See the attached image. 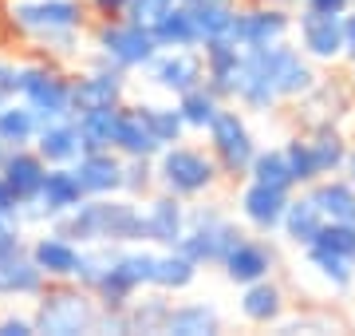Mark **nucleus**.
<instances>
[{"label":"nucleus","mask_w":355,"mask_h":336,"mask_svg":"<svg viewBox=\"0 0 355 336\" xmlns=\"http://www.w3.org/2000/svg\"><path fill=\"white\" fill-rule=\"evenodd\" d=\"M312 87H316L312 60L280 40L268 48H245L233 99L249 111H272L280 99H304Z\"/></svg>","instance_id":"obj_1"},{"label":"nucleus","mask_w":355,"mask_h":336,"mask_svg":"<svg viewBox=\"0 0 355 336\" xmlns=\"http://www.w3.org/2000/svg\"><path fill=\"white\" fill-rule=\"evenodd\" d=\"M4 20L16 36L48 52V60L51 56L64 60V56H76L79 32L87 24V4L83 0H8Z\"/></svg>","instance_id":"obj_2"},{"label":"nucleus","mask_w":355,"mask_h":336,"mask_svg":"<svg viewBox=\"0 0 355 336\" xmlns=\"http://www.w3.org/2000/svg\"><path fill=\"white\" fill-rule=\"evenodd\" d=\"M51 226L67 233L76 246H135V242H142V210L127 194L83 198Z\"/></svg>","instance_id":"obj_3"},{"label":"nucleus","mask_w":355,"mask_h":336,"mask_svg":"<svg viewBox=\"0 0 355 336\" xmlns=\"http://www.w3.org/2000/svg\"><path fill=\"white\" fill-rule=\"evenodd\" d=\"M36 333L48 336H79L99 333V297L83 289L79 281H55L44 285L36 297Z\"/></svg>","instance_id":"obj_4"},{"label":"nucleus","mask_w":355,"mask_h":336,"mask_svg":"<svg viewBox=\"0 0 355 336\" xmlns=\"http://www.w3.org/2000/svg\"><path fill=\"white\" fill-rule=\"evenodd\" d=\"M154 158H158V162H154V182L174 198H202V194H209L217 186V178H221L214 155H205L198 146L174 142V146H162Z\"/></svg>","instance_id":"obj_5"},{"label":"nucleus","mask_w":355,"mask_h":336,"mask_svg":"<svg viewBox=\"0 0 355 336\" xmlns=\"http://www.w3.org/2000/svg\"><path fill=\"white\" fill-rule=\"evenodd\" d=\"M16 99H24L40 123L71 119V76L55 60H28V64H20Z\"/></svg>","instance_id":"obj_6"},{"label":"nucleus","mask_w":355,"mask_h":336,"mask_svg":"<svg viewBox=\"0 0 355 336\" xmlns=\"http://www.w3.org/2000/svg\"><path fill=\"white\" fill-rule=\"evenodd\" d=\"M154 261H158V253L142 249V242L114 249L111 269L103 273V281L91 289V293L99 297V309H127L130 297H139L142 289H150L154 285Z\"/></svg>","instance_id":"obj_7"},{"label":"nucleus","mask_w":355,"mask_h":336,"mask_svg":"<svg viewBox=\"0 0 355 336\" xmlns=\"http://www.w3.org/2000/svg\"><path fill=\"white\" fill-rule=\"evenodd\" d=\"M241 237L245 233L237 230V221L229 218L221 206H198V210L186 214V233H182L178 249L190 253L198 265H221L225 253L237 246Z\"/></svg>","instance_id":"obj_8"},{"label":"nucleus","mask_w":355,"mask_h":336,"mask_svg":"<svg viewBox=\"0 0 355 336\" xmlns=\"http://www.w3.org/2000/svg\"><path fill=\"white\" fill-rule=\"evenodd\" d=\"M95 52L103 60H111L114 67H123V72H142L162 48L154 44L150 28L130 24L127 16H119V20H103L95 28Z\"/></svg>","instance_id":"obj_9"},{"label":"nucleus","mask_w":355,"mask_h":336,"mask_svg":"<svg viewBox=\"0 0 355 336\" xmlns=\"http://www.w3.org/2000/svg\"><path fill=\"white\" fill-rule=\"evenodd\" d=\"M123 103H127V72L95 52L87 72L71 76V115L114 111V107H123Z\"/></svg>","instance_id":"obj_10"},{"label":"nucleus","mask_w":355,"mask_h":336,"mask_svg":"<svg viewBox=\"0 0 355 336\" xmlns=\"http://www.w3.org/2000/svg\"><path fill=\"white\" fill-rule=\"evenodd\" d=\"M205 135H209V155H214L217 170L229 174V178H241L257 155V139H253V131H249V123H245V115L221 107L217 119L205 127Z\"/></svg>","instance_id":"obj_11"},{"label":"nucleus","mask_w":355,"mask_h":336,"mask_svg":"<svg viewBox=\"0 0 355 336\" xmlns=\"http://www.w3.org/2000/svg\"><path fill=\"white\" fill-rule=\"evenodd\" d=\"M142 72H146V83H150V87L166 91V95H174V99L182 91L205 83V60H202L198 48H162Z\"/></svg>","instance_id":"obj_12"},{"label":"nucleus","mask_w":355,"mask_h":336,"mask_svg":"<svg viewBox=\"0 0 355 336\" xmlns=\"http://www.w3.org/2000/svg\"><path fill=\"white\" fill-rule=\"evenodd\" d=\"M83 186H79L76 178V170L71 167H48L44 170V182H40V190L36 198H32V206L20 210V218L24 221H55V218H64L71 206H79L83 202Z\"/></svg>","instance_id":"obj_13"},{"label":"nucleus","mask_w":355,"mask_h":336,"mask_svg":"<svg viewBox=\"0 0 355 336\" xmlns=\"http://www.w3.org/2000/svg\"><path fill=\"white\" fill-rule=\"evenodd\" d=\"M292 32V16L280 4H253V8H237L233 24H229V40L241 48H268Z\"/></svg>","instance_id":"obj_14"},{"label":"nucleus","mask_w":355,"mask_h":336,"mask_svg":"<svg viewBox=\"0 0 355 336\" xmlns=\"http://www.w3.org/2000/svg\"><path fill=\"white\" fill-rule=\"evenodd\" d=\"M142 210V242H150L158 249H174L186 233V198H174V194H154Z\"/></svg>","instance_id":"obj_15"},{"label":"nucleus","mask_w":355,"mask_h":336,"mask_svg":"<svg viewBox=\"0 0 355 336\" xmlns=\"http://www.w3.org/2000/svg\"><path fill=\"white\" fill-rule=\"evenodd\" d=\"M277 265H280V253L265 237H241L221 261V269H225V277L233 285H253L261 277H272Z\"/></svg>","instance_id":"obj_16"},{"label":"nucleus","mask_w":355,"mask_h":336,"mask_svg":"<svg viewBox=\"0 0 355 336\" xmlns=\"http://www.w3.org/2000/svg\"><path fill=\"white\" fill-rule=\"evenodd\" d=\"M288 198H292V190H284V186H268V182L249 178V186H245L241 198H237V206H241V218L249 221L257 233H277Z\"/></svg>","instance_id":"obj_17"},{"label":"nucleus","mask_w":355,"mask_h":336,"mask_svg":"<svg viewBox=\"0 0 355 336\" xmlns=\"http://www.w3.org/2000/svg\"><path fill=\"white\" fill-rule=\"evenodd\" d=\"M300 52L308 60H320V64H331L340 60L343 48H347V36H343V16H324V12H308L300 16Z\"/></svg>","instance_id":"obj_18"},{"label":"nucleus","mask_w":355,"mask_h":336,"mask_svg":"<svg viewBox=\"0 0 355 336\" xmlns=\"http://www.w3.org/2000/svg\"><path fill=\"white\" fill-rule=\"evenodd\" d=\"M79 186L87 198H107L123 194V155L119 151H83L71 162Z\"/></svg>","instance_id":"obj_19"},{"label":"nucleus","mask_w":355,"mask_h":336,"mask_svg":"<svg viewBox=\"0 0 355 336\" xmlns=\"http://www.w3.org/2000/svg\"><path fill=\"white\" fill-rule=\"evenodd\" d=\"M28 253H32V261L40 265V273H44L48 281H71V277H76L79 246L67 237V233L55 230V226L40 233L36 242L28 246Z\"/></svg>","instance_id":"obj_20"},{"label":"nucleus","mask_w":355,"mask_h":336,"mask_svg":"<svg viewBox=\"0 0 355 336\" xmlns=\"http://www.w3.org/2000/svg\"><path fill=\"white\" fill-rule=\"evenodd\" d=\"M44 170H48V162L32 151V146H12L8 155H4V162H0V174H4V182H8V190L16 194V202H20V210L32 206V198H36L40 182H44Z\"/></svg>","instance_id":"obj_21"},{"label":"nucleus","mask_w":355,"mask_h":336,"mask_svg":"<svg viewBox=\"0 0 355 336\" xmlns=\"http://www.w3.org/2000/svg\"><path fill=\"white\" fill-rule=\"evenodd\" d=\"M111 151H119L123 158H154L158 151H162V142L150 135V127H146V119H142L139 103L135 107H119L114 111V142Z\"/></svg>","instance_id":"obj_22"},{"label":"nucleus","mask_w":355,"mask_h":336,"mask_svg":"<svg viewBox=\"0 0 355 336\" xmlns=\"http://www.w3.org/2000/svg\"><path fill=\"white\" fill-rule=\"evenodd\" d=\"M32 151H36L48 167H71V162L83 155L76 119H51V123H40L36 139H32Z\"/></svg>","instance_id":"obj_23"},{"label":"nucleus","mask_w":355,"mask_h":336,"mask_svg":"<svg viewBox=\"0 0 355 336\" xmlns=\"http://www.w3.org/2000/svg\"><path fill=\"white\" fill-rule=\"evenodd\" d=\"M44 285H48V277L32 261L28 246L12 249V253H0V297H40Z\"/></svg>","instance_id":"obj_24"},{"label":"nucleus","mask_w":355,"mask_h":336,"mask_svg":"<svg viewBox=\"0 0 355 336\" xmlns=\"http://www.w3.org/2000/svg\"><path fill=\"white\" fill-rule=\"evenodd\" d=\"M241 317L249 324H280L288 301H284V289H280L272 277H261L253 285H241Z\"/></svg>","instance_id":"obj_25"},{"label":"nucleus","mask_w":355,"mask_h":336,"mask_svg":"<svg viewBox=\"0 0 355 336\" xmlns=\"http://www.w3.org/2000/svg\"><path fill=\"white\" fill-rule=\"evenodd\" d=\"M162 333L174 336H214L221 333V312L205 301H186V305H170Z\"/></svg>","instance_id":"obj_26"},{"label":"nucleus","mask_w":355,"mask_h":336,"mask_svg":"<svg viewBox=\"0 0 355 336\" xmlns=\"http://www.w3.org/2000/svg\"><path fill=\"white\" fill-rule=\"evenodd\" d=\"M312 202L320 206V214H324V221H352L355 226V186L347 178H331V174H324V178L312 182Z\"/></svg>","instance_id":"obj_27"},{"label":"nucleus","mask_w":355,"mask_h":336,"mask_svg":"<svg viewBox=\"0 0 355 336\" xmlns=\"http://www.w3.org/2000/svg\"><path fill=\"white\" fill-rule=\"evenodd\" d=\"M304 142H308V151H312V162H316L320 178L324 174H336L343 167V158H347V139L340 135L336 123H312Z\"/></svg>","instance_id":"obj_28"},{"label":"nucleus","mask_w":355,"mask_h":336,"mask_svg":"<svg viewBox=\"0 0 355 336\" xmlns=\"http://www.w3.org/2000/svg\"><path fill=\"white\" fill-rule=\"evenodd\" d=\"M198 273L202 265L190 258V253H182V249H162L158 261H154V285L150 289H162V293H182V289H190L198 281Z\"/></svg>","instance_id":"obj_29"},{"label":"nucleus","mask_w":355,"mask_h":336,"mask_svg":"<svg viewBox=\"0 0 355 336\" xmlns=\"http://www.w3.org/2000/svg\"><path fill=\"white\" fill-rule=\"evenodd\" d=\"M320 226H324V214H320V206L312 202V194H300V198H288V206H284V218H280V233L288 237L292 246L304 249L312 237L320 233Z\"/></svg>","instance_id":"obj_30"},{"label":"nucleus","mask_w":355,"mask_h":336,"mask_svg":"<svg viewBox=\"0 0 355 336\" xmlns=\"http://www.w3.org/2000/svg\"><path fill=\"white\" fill-rule=\"evenodd\" d=\"M178 4L193 16V24L202 32V44L217 36H229V24L237 16V0H178Z\"/></svg>","instance_id":"obj_31"},{"label":"nucleus","mask_w":355,"mask_h":336,"mask_svg":"<svg viewBox=\"0 0 355 336\" xmlns=\"http://www.w3.org/2000/svg\"><path fill=\"white\" fill-rule=\"evenodd\" d=\"M304 258L324 277L331 293H347L355 285V261L347 253H336V249H324V246H304Z\"/></svg>","instance_id":"obj_32"},{"label":"nucleus","mask_w":355,"mask_h":336,"mask_svg":"<svg viewBox=\"0 0 355 336\" xmlns=\"http://www.w3.org/2000/svg\"><path fill=\"white\" fill-rule=\"evenodd\" d=\"M221 107H225V99H221L209 83H198V87H190V91H182V95H178V111H182L186 131H205L217 119Z\"/></svg>","instance_id":"obj_33"},{"label":"nucleus","mask_w":355,"mask_h":336,"mask_svg":"<svg viewBox=\"0 0 355 336\" xmlns=\"http://www.w3.org/2000/svg\"><path fill=\"white\" fill-rule=\"evenodd\" d=\"M150 32L158 48H202V32H198L193 16L182 4H174L158 24H150Z\"/></svg>","instance_id":"obj_34"},{"label":"nucleus","mask_w":355,"mask_h":336,"mask_svg":"<svg viewBox=\"0 0 355 336\" xmlns=\"http://www.w3.org/2000/svg\"><path fill=\"white\" fill-rule=\"evenodd\" d=\"M36 131H40V119L24 99H8L0 107V139L8 146H32Z\"/></svg>","instance_id":"obj_35"},{"label":"nucleus","mask_w":355,"mask_h":336,"mask_svg":"<svg viewBox=\"0 0 355 336\" xmlns=\"http://www.w3.org/2000/svg\"><path fill=\"white\" fill-rule=\"evenodd\" d=\"M142 119H146V127H150V135L162 146H174V142L186 139V123H182V111H178V103H139Z\"/></svg>","instance_id":"obj_36"},{"label":"nucleus","mask_w":355,"mask_h":336,"mask_svg":"<svg viewBox=\"0 0 355 336\" xmlns=\"http://www.w3.org/2000/svg\"><path fill=\"white\" fill-rule=\"evenodd\" d=\"M123 312H127V333H162L170 301H166V293L158 289V293H150V297H142V301L130 297V305Z\"/></svg>","instance_id":"obj_37"},{"label":"nucleus","mask_w":355,"mask_h":336,"mask_svg":"<svg viewBox=\"0 0 355 336\" xmlns=\"http://www.w3.org/2000/svg\"><path fill=\"white\" fill-rule=\"evenodd\" d=\"M119 111V107H114ZM114 111H87V115H71L79 131V146L83 151H111L114 142Z\"/></svg>","instance_id":"obj_38"},{"label":"nucleus","mask_w":355,"mask_h":336,"mask_svg":"<svg viewBox=\"0 0 355 336\" xmlns=\"http://www.w3.org/2000/svg\"><path fill=\"white\" fill-rule=\"evenodd\" d=\"M245 174H249L253 182L284 186V190H292V186H296V182H292V170H288V158H284V151H280V146H272V151H257Z\"/></svg>","instance_id":"obj_39"},{"label":"nucleus","mask_w":355,"mask_h":336,"mask_svg":"<svg viewBox=\"0 0 355 336\" xmlns=\"http://www.w3.org/2000/svg\"><path fill=\"white\" fill-rule=\"evenodd\" d=\"M280 151H284V158H288V170H292V182H296V186H312V182L320 178L316 162H312V151H308V142L300 139V135L288 139Z\"/></svg>","instance_id":"obj_40"},{"label":"nucleus","mask_w":355,"mask_h":336,"mask_svg":"<svg viewBox=\"0 0 355 336\" xmlns=\"http://www.w3.org/2000/svg\"><path fill=\"white\" fill-rule=\"evenodd\" d=\"M154 186V158H123V194L142 198Z\"/></svg>","instance_id":"obj_41"},{"label":"nucleus","mask_w":355,"mask_h":336,"mask_svg":"<svg viewBox=\"0 0 355 336\" xmlns=\"http://www.w3.org/2000/svg\"><path fill=\"white\" fill-rule=\"evenodd\" d=\"M178 0H127V20L130 24H142V28H150V24H158L170 8H174Z\"/></svg>","instance_id":"obj_42"},{"label":"nucleus","mask_w":355,"mask_h":336,"mask_svg":"<svg viewBox=\"0 0 355 336\" xmlns=\"http://www.w3.org/2000/svg\"><path fill=\"white\" fill-rule=\"evenodd\" d=\"M24 218L20 214H0V253L24 249Z\"/></svg>","instance_id":"obj_43"},{"label":"nucleus","mask_w":355,"mask_h":336,"mask_svg":"<svg viewBox=\"0 0 355 336\" xmlns=\"http://www.w3.org/2000/svg\"><path fill=\"white\" fill-rule=\"evenodd\" d=\"M331 333L336 328V321L331 317H296V321H288V324H280V333Z\"/></svg>","instance_id":"obj_44"},{"label":"nucleus","mask_w":355,"mask_h":336,"mask_svg":"<svg viewBox=\"0 0 355 336\" xmlns=\"http://www.w3.org/2000/svg\"><path fill=\"white\" fill-rule=\"evenodd\" d=\"M36 333V321L32 317H16V312H8L4 321H0V336H32Z\"/></svg>","instance_id":"obj_45"},{"label":"nucleus","mask_w":355,"mask_h":336,"mask_svg":"<svg viewBox=\"0 0 355 336\" xmlns=\"http://www.w3.org/2000/svg\"><path fill=\"white\" fill-rule=\"evenodd\" d=\"M16 83H20V64L16 60H0V91L16 99Z\"/></svg>","instance_id":"obj_46"},{"label":"nucleus","mask_w":355,"mask_h":336,"mask_svg":"<svg viewBox=\"0 0 355 336\" xmlns=\"http://www.w3.org/2000/svg\"><path fill=\"white\" fill-rule=\"evenodd\" d=\"M308 12H324V16H343L352 8V0H300Z\"/></svg>","instance_id":"obj_47"},{"label":"nucleus","mask_w":355,"mask_h":336,"mask_svg":"<svg viewBox=\"0 0 355 336\" xmlns=\"http://www.w3.org/2000/svg\"><path fill=\"white\" fill-rule=\"evenodd\" d=\"M87 8L103 20H119V16L127 12V0H87Z\"/></svg>","instance_id":"obj_48"},{"label":"nucleus","mask_w":355,"mask_h":336,"mask_svg":"<svg viewBox=\"0 0 355 336\" xmlns=\"http://www.w3.org/2000/svg\"><path fill=\"white\" fill-rule=\"evenodd\" d=\"M0 214H20V202H16V194L8 190L4 174H0Z\"/></svg>","instance_id":"obj_49"},{"label":"nucleus","mask_w":355,"mask_h":336,"mask_svg":"<svg viewBox=\"0 0 355 336\" xmlns=\"http://www.w3.org/2000/svg\"><path fill=\"white\" fill-rule=\"evenodd\" d=\"M343 36H347L343 56H352V60H355V8H347V12H343Z\"/></svg>","instance_id":"obj_50"},{"label":"nucleus","mask_w":355,"mask_h":336,"mask_svg":"<svg viewBox=\"0 0 355 336\" xmlns=\"http://www.w3.org/2000/svg\"><path fill=\"white\" fill-rule=\"evenodd\" d=\"M343 174H347V182H352V186H355V146H352V151H347V158H343Z\"/></svg>","instance_id":"obj_51"},{"label":"nucleus","mask_w":355,"mask_h":336,"mask_svg":"<svg viewBox=\"0 0 355 336\" xmlns=\"http://www.w3.org/2000/svg\"><path fill=\"white\" fill-rule=\"evenodd\" d=\"M253 4H280L284 8V4H296V0H253Z\"/></svg>","instance_id":"obj_52"},{"label":"nucleus","mask_w":355,"mask_h":336,"mask_svg":"<svg viewBox=\"0 0 355 336\" xmlns=\"http://www.w3.org/2000/svg\"><path fill=\"white\" fill-rule=\"evenodd\" d=\"M8 151H12V146H8V142L0 139V162H4V155H8Z\"/></svg>","instance_id":"obj_53"},{"label":"nucleus","mask_w":355,"mask_h":336,"mask_svg":"<svg viewBox=\"0 0 355 336\" xmlns=\"http://www.w3.org/2000/svg\"><path fill=\"white\" fill-rule=\"evenodd\" d=\"M8 99H12V95H4V91H0V107H4V103H8Z\"/></svg>","instance_id":"obj_54"},{"label":"nucleus","mask_w":355,"mask_h":336,"mask_svg":"<svg viewBox=\"0 0 355 336\" xmlns=\"http://www.w3.org/2000/svg\"><path fill=\"white\" fill-rule=\"evenodd\" d=\"M352 87H355V60H352Z\"/></svg>","instance_id":"obj_55"},{"label":"nucleus","mask_w":355,"mask_h":336,"mask_svg":"<svg viewBox=\"0 0 355 336\" xmlns=\"http://www.w3.org/2000/svg\"><path fill=\"white\" fill-rule=\"evenodd\" d=\"M352 258H355V253H352Z\"/></svg>","instance_id":"obj_56"}]
</instances>
